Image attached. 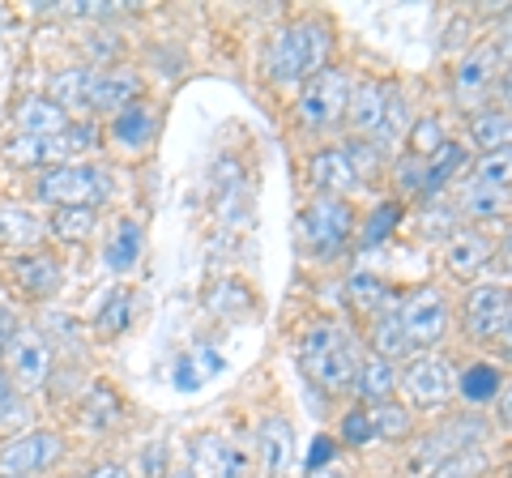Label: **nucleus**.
I'll return each mask as SVG.
<instances>
[{
	"label": "nucleus",
	"instance_id": "1",
	"mask_svg": "<svg viewBox=\"0 0 512 478\" xmlns=\"http://www.w3.org/2000/svg\"><path fill=\"white\" fill-rule=\"evenodd\" d=\"M329 47H333V35H329V26L320 22V18L291 22V26H282V30H278L274 43H269L265 69H269V77H274L278 86L312 82V77L325 69Z\"/></svg>",
	"mask_w": 512,
	"mask_h": 478
},
{
	"label": "nucleus",
	"instance_id": "2",
	"mask_svg": "<svg viewBox=\"0 0 512 478\" xmlns=\"http://www.w3.org/2000/svg\"><path fill=\"white\" fill-rule=\"evenodd\" d=\"M299 363L308 380L325 393H346L355 389V368H359V350L346 338L338 325H316L308 329V338L299 342Z\"/></svg>",
	"mask_w": 512,
	"mask_h": 478
},
{
	"label": "nucleus",
	"instance_id": "3",
	"mask_svg": "<svg viewBox=\"0 0 512 478\" xmlns=\"http://www.w3.org/2000/svg\"><path fill=\"white\" fill-rule=\"evenodd\" d=\"M107 193L111 184L99 163H56L35 171V180H30V197L39 205H52V210H64V205H103Z\"/></svg>",
	"mask_w": 512,
	"mask_h": 478
},
{
	"label": "nucleus",
	"instance_id": "4",
	"mask_svg": "<svg viewBox=\"0 0 512 478\" xmlns=\"http://www.w3.org/2000/svg\"><path fill=\"white\" fill-rule=\"evenodd\" d=\"M5 286L22 304H52V299L64 291V261L52 248L26 252V257H5Z\"/></svg>",
	"mask_w": 512,
	"mask_h": 478
},
{
	"label": "nucleus",
	"instance_id": "5",
	"mask_svg": "<svg viewBox=\"0 0 512 478\" xmlns=\"http://www.w3.org/2000/svg\"><path fill=\"white\" fill-rule=\"evenodd\" d=\"M64 457V436L52 427H30V432L0 444V474L9 478H35L47 474Z\"/></svg>",
	"mask_w": 512,
	"mask_h": 478
},
{
	"label": "nucleus",
	"instance_id": "6",
	"mask_svg": "<svg viewBox=\"0 0 512 478\" xmlns=\"http://www.w3.org/2000/svg\"><path fill=\"white\" fill-rule=\"evenodd\" d=\"M346 103H350V77L346 69H320L312 82H303L299 90V120L308 129H333L346 120Z\"/></svg>",
	"mask_w": 512,
	"mask_h": 478
},
{
	"label": "nucleus",
	"instance_id": "7",
	"mask_svg": "<svg viewBox=\"0 0 512 478\" xmlns=\"http://www.w3.org/2000/svg\"><path fill=\"white\" fill-rule=\"evenodd\" d=\"M303 239L312 244L316 257H333L350 244V231H355V210L346 205V197H316L299 218Z\"/></svg>",
	"mask_w": 512,
	"mask_h": 478
},
{
	"label": "nucleus",
	"instance_id": "8",
	"mask_svg": "<svg viewBox=\"0 0 512 478\" xmlns=\"http://www.w3.org/2000/svg\"><path fill=\"white\" fill-rule=\"evenodd\" d=\"M5 372L13 376V385H18V393H26V397L47 389V380L56 372V346L47 342L39 329L22 325L18 342H13L9 355H5Z\"/></svg>",
	"mask_w": 512,
	"mask_h": 478
},
{
	"label": "nucleus",
	"instance_id": "9",
	"mask_svg": "<svg viewBox=\"0 0 512 478\" xmlns=\"http://www.w3.org/2000/svg\"><path fill=\"white\" fill-rule=\"evenodd\" d=\"M158 133H163V107L150 103V99L128 103L124 111H116V116L107 120L111 146L124 150V154H146L158 141Z\"/></svg>",
	"mask_w": 512,
	"mask_h": 478
},
{
	"label": "nucleus",
	"instance_id": "10",
	"mask_svg": "<svg viewBox=\"0 0 512 478\" xmlns=\"http://www.w3.org/2000/svg\"><path fill=\"white\" fill-rule=\"evenodd\" d=\"M397 385H402V393L410 397V406L440 410L448 397L457 393V376H453V368H448L444 359L423 355V359H414L402 376H397Z\"/></svg>",
	"mask_w": 512,
	"mask_h": 478
},
{
	"label": "nucleus",
	"instance_id": "11",
	"mask_svg": "<svg viewBox=\"0 0 512 478\" xmlns=\"http://www.w3.org/2000/svg\"><path fill=\"white\" fill-rule=\"evenodd\" d=\"M397 316H402L406 325V338L410 346H436L444 338L448 329V304L440 299V291H431V286H419V291H410L402 299V308H397Z\"/></svg>",
	"mask_w": 512,
	"mask_h": 478
},
{
	"label": "nucleus",
	"instance_id": "12",
	"mask_svg": "<svg viewBox=\"0 0 512 478\" xmlns=\"http://www.w3.org/2000/svg\"><path fill=\"white\" fill-rule=\"evenodd\" d=\"M512 325V286H474L466 299V329L478 342L504 338Z\"/></svg>",
	"mask_w": 512,
	"mask_h": 478
},
{
	"label": "nucleus",
	"instance_id": "13",
	"mask_svg": "<svg viewBox=\"0 0 512 478\" xmlns=\"http://www.w3.org/2000/svg\"><path fill=\"white\" fill-rule=\"evenodd\" d=\"M43 239H47V218H39L22 201H0V252H5V257L39 252Z\"/></svg>",
	"mask_w": 512,
	"mask_h": 478
},
{
	"label": "nucleus",
	"instance_id": "14",
	"mask_svg": "<svg viewBox=\"0 0 512 478\" xmlns=\"http://www.w3.org/2000/svg\"><path fill=\"white\" fill-rule=\"evenodd\" d=\"M188 474L192 478H244V453L218 432H201L188 444Z\"/></svg>",
	"mask_w": 512,
	"mask_h": 478
},
{
	"label": "nucleus",
	"instance_id": "15",
	"mask_svg": "<svg viewBox=\"0 0 512 478\" xmlns=\"http://www.w3.org/2000/svg\"><path fill=\"white\" fill-rule=\"evenodd\" d=\"M256 457L265 466V478H286L295 466V427L282 414H265L256 427Z\"/></svg>",
	"mask_w": 512,
	"mask_h": 478
},
{
	"label": "nucleus",
	"instance_id": "16",
	"mask_svg": "<svg viewBox=\"0 0 512 478\" xmlns=\"http://www.w3.org/2000/svg\"><path fill=\"white\" fill-rule=\"evenodd\" d=\"M137 99H141V73L137 69H128V65L99 69V77H94V94H90V116L111 120L116 111H124Z\"/></svg>",
	"mask_w": 512,
	"mask_h": 478
},
{
	"label": "nucleus",
	"instance_id": "17",
	"mask_svg": "<svg viewBox=\"0 0 512 478\" xmlns=\"http://www.w3.org/2000/svg\"><path fill=\"white\" fill-rule=\"evenodd\" d=\"M495 69H500V47H478V52H470L466 60H461L457 73H453L457 103L461 107H478V103H483V94L495 82Z\"/></svg>",
	"mask_w": 512,
	"mask_h": 478
},
{
	"label": "nucleus",
	"instance_id": "18",
	"mask_svg": "<svg viewBox=\"0 0 512 478\" xmlns=\"http://www.w3.org/2000/svg\"><path fill=\"white\" fill-rule=\"evenodd\" d=\"M94 77H99V69H94V65H69V69L52 73V82H47V90H43V94H47L52 103H60L73 120H86V116H90Z\"/></svg>",
	"mask_w": 512,
	"mask_h": 478
},
{
	"label": "nucleus",
	"instance_id": "19",
	"mask_svg": "<svg viewBox=\"0 0 512 478\" xmlns=\"http://www.w3.org/2000/svg\"><path fill=\"white\" fill-rule=\"evenodd\" d=\"M69 120H73L69 111L52 103L47 94H30V99L13 107V133L18 137H60L69 129Z\"/></svg>",
	"mask_w": 512,
	"mask_h": 478
},
{
	"label": "nucleus",
	"instance_id": "20",
	"mask_svg": "<svg viewBox=\"0 0 512 478\" xmlns=\"http://www.w3.org/2000/svg\"><path fill=\"white\" fill-rule=\"evenodd\" d=\"M141 252H146V227H141L137 218H120L116 231H111L107 244H103V265H107V274H111V278L133 274L137 261H141Z\"/></svg>",
	"mask_w": 512,
	"mask_h": 478
},
{
	"label": "nucleus",
	"instance_id": "21",
	"mask_svg": "<svg viewBox=\"0 0 512 478\" xmlns=\"http://www.w3.org/2000/svg\"><path fill=\"white\" fill-rule=\"evenodd\" d=\"M77 419H82L86 432H111V427H120L124 423L120 393L107 380H90L82 389V402H77Z\"/></svg>",
	"mask_w": 512,
	"mask_h": 478
},
{
	"label": "nucleus",
	"instance_id": "22",
	"mask_svg": "<svg viewBox=\"0 0 512 478\" xmlns=\"http://www.w3.org/2000/svg\"><path fill=\"white\" fill-rule=\"evenodd\" d=\"M133 312H137V295H133V286L116 282V286L107 291V299L99 304V312H94V321H90L94 338H99V342H116V338H124L128 325H133Z\"/></svg>",
	"mask_w": 512,
	"mask_h": 478
},
{
	"label": "nucleus",
	"instance_id": "23",
	"mask_svg": "<svg viewBox=\"0 0 512 478\" xmlns=\"http://www.w3.org/2000/svg\"><path fill=\"white\" fill-rule=\"evenodd\" d=\"M308 175H312L316 197H346L350 188L359 184V175H355V167H350L346 150H320V154L312 158Z\"/></svg>",
	"mask_w": 512,
	"mask_h": 478
},
{
	"label": "nucleus",
	"instance_id": "24",
	"mask_svg": "<svg viewBox=\"0 0 512 478\" xmlns=\"http://www.w3.org/2000/svg\"><path fill=\"white\" fill-rule=\"evenodd\" d=\"M0 163L18 167V171H43L60 163V146L56 137H18L13 133L5 146H0Z\"/></svg>",
	"mask_w": 512,
	"mask_h": 478
},
{
	"label": "nucleus",
	"instance_id": "25",
	"mask_svg": "<svg viewBox=\"0 0 512 478\" xmlns=\"http://www.w3.org/2000/svg\"><path fill=\"white\" fill-rule=\"evenodd\" d=\"M470 141L483 154H508L512 150V111L504 107H483L470 120Z\"/></svg>",
	"mask_w": 512,
	"mask_h": 478
},
{
	"label": "nucleus",
	"instance_id": "26",
	"mask_svg": "<svg viewBox=\"0 0 512 478\" xmlns=\"http://www.w3.org/2000/svg\"><path fill=\"white\" fill-rule=\"evenodd\" d=\"M389 103V86L380 82H350V103H346V120L355 133H376V124Z\"/></svg>",
	"mask_w": 512,
	"mask_h": 478
},
{
	"label": "nucleus",
	"instance_id": "27",
	"mask_svg": "<svg viewBox=\"0 0 512 478\" xmlns=\"http://www.w3.org/2000/svg\"><path fill=\"white\" fill-rule=\"evenodd\" d=\"M355 389H359L363 402H372V406L389 402L393 389H397V363L380 359V355L359 359V368H355Z\"/></svg>",
	"mask_w": 512,
	"mask_h": 478
},
{
	"label": "nucleus",
	"instance_id": "28",
	"mask_svg": "<svg viewBox=\"0 0 512 478\" xmlns=\"http://www.w3.org/2000/svg\"><path fill=\"white\" fill-rule=\"evenodd\" d=\"M94 227H99V205H64L47 218V235L60 239V244H86Z\"/></svg>",
	"mask_w": 512,
	"mask_h": 478
},
{
	"label": "nucleus",
	"instance_id": "29",
	"mask_svg": "<svg viewBox=\"0 0 512 478\" xmlns=\"http://www.w3.org/2000/svg\"><path fill=\"white\" fill-rule=\"evenodd\" d=\"M487 257H491V239L483 231H457L448 239V252H444V261L453 274H474Z\"/></svg>",
	"mask_w": 512,
	"mask_h": 478
},
{
	"label": "nucleus",
	"instance_id": "30",
	"mask_svg": "<svg viewBox=\"0 0 512 478\" xmlns=\"http://www.w3.org/2000/svg\"><path fill=\"white\" fill-rule=\"evenodd\" d=\"M372 350L380 359H389V363H397V359H406L410 355V338H406V325H402V316H397V308L393 312H380L376 316V325H372Z\"/></svg>",
	"mask_w": 512,
	"mask_h": 478
},
{
	"label": "nucleus",
	"instance_id": "31",
	"mask_svg": "<svg viewBox=\"0 0 512 478\" xmlns=\"http://www.w3.org/2000/svg\"><path fill=\"white\" fill-rule=\"evenodd\" d=\"M346 304L350 312H363V316H380L384 304H389V286H384L376 274H350L346 278Z\"/></svg>",
	"mask_w": 512,
	"mask_h": 478
},
{
	"label": "nucleus",
	"instance_id": "32",
	"mask_svg": "<svg viewBox=\"0 0 512 478\" xmlns=\"http://www.w3.org/2000/svg\"><path fill=\"white\" fill-rule=\"evenodd\" d=\"M457 389H461V397H466V402H474V406L495 402V397H500V389H504V372L495 368V363H470V368L461 372Z\"/></svg>",
	"mask_w": 512,
	"mask_h": 478
},
{
	"label": "nucleus",
	"instance_id": "33",
	"mask_svg": "<svg viewBox=\"0 0 512 478\" xmlns=\"http://www.w3.org/2000/svg\"><path fill=\"white\" fill-rule=\"evenodd\" d=\"M56 146H60V163H86V154L103 146V129L94 120H69V129L56 137Z\"/></svg>",
	"mask_w": 512,
	"mask_h": 478
},
{
	"label": "nucleus",
	"instance_id": "34",
	"mask_svg": "<svg viewBox=\"0 0 512 478\" xmlns=\"http://www.w3.org/2000/svg\"><path fill=\"white\" fill-rule=\"evenodd\" d=\"M406 133H410V107H406V99L397 90H389V103H384V116H380V124H376V141L372 146L376 150H389V146H397V141H406Z\"/></svg>",
	"mask_w": 512,
	"mask_h": 478
},
{
	"label": "nucleus",
	"instance_id": "35",
	"mask_svg": "<svg viewBox=\"0 0 512 478\" xmlns=\"http://www.w3.org/2000/svg\"><path fill=\"white\" fill-rule=\"evenodd\" d=\"M461 167H466V150L448 141V146L436 158H427V163H423V188H419V193H427V197L440 193V188L453 180V175H461Z\"/></svg>",
	"mask_w": 512,
	"mask_h": 478
},
{
	"label": "nucleus",
	"instance_id": "36",
	"mask_svg": "<svg viewBox=\"0 0 512 478\" xmlns=\"http://www.w3.org/2000/svg\"><path fill=\"white\" fill-rule=\"evenodd\" d=\"M406 146H410V158H419V163H427V158H436V154L448 146L444 124H440L436 116L414 120V124H410V133H406Z\"/></svg>",
	"mask_w": 512,
	"mask_h": 478
},
{
	"label": "nucleus",
	"instance_id": "37",
	"mask_svg": "<svg viewBox=\"0 0 512 478\" xmlns=\"http://www.w3.org/2000/svg\"><path fill=\"white\" fill-rule=\"evenodd\" d=\"M474 188L491 193H512V150L508 154H483L474 167Z\"/></svg>",
	"mask_w": 512,
	"mask_h": 478
},
{
	"label": "nucleus",
	"instance_id": "38",
	"mask_svg": "<svg viewBox=\"0 0 512 478\" xmlns=\"http://www.w3.org/2000/svg\"><path fill=\"white\" fill-rule=\"evenodd\" d=\"M487 470V453L483 449H461L453 457L436 461V466L427 470V478H483Z\"/></svg>",
	"mask_w": 512,
	"mask_h": 478
},
{
	"label": "nucleus",
	"instance_id": "39",
	"mask_svg": "<svg viewBox=\"0 0 512 478\" xmlns=\"http://www.w3.org/2000/svg\"><path fill=\"white\" fill-rule=\"evenodd\" d=\"M372 423H376V440H402L410 432V410L380 402V406H372Z\"/></svg>",
	"mask_w": 512,
	"mask_h": 478
},
{
	"label": "nucleus",
	"instance_id": "40",
	"mask_svg": "<svg viewBox=\"0 0 512 478\" xmlns=\"http://www.w3.org/2000/svg\"><path fill=\"white\" fill-rule=\"evenodd\" d=\"M508 205H512V193H491V188H466V210L474 218H500L508 214Z\"/></svg>",
	"mask_w": 512,
	"mask_h": 478
},
{
	"label": "nucleus",
	"instance_id": "41",
	"mask_svg": "<svg viewBox=\"0 0 512 478\" xmlns=\"http://www.w3.org/2000/svg\"><path fill=\"white\" fill-rule=\"evenodd\" d=\"M342 440L350 449H363V444L376 440V423H372V406H355L342 419Z\"/></svg>",
	"mask_w": 512,
	"mask_h": 478
},
{
	"label": "nucleus",
	"instance_id": "42",
	"mask_svg": "<svg viewBox=\"0 0 512 478\" xmlns=\"http://www.w3.org/2000/svg\"><path fill=\"white\" fill-rule=\"evenodd\" d=\"M397 214H402V205H397V201L380 205V210L372 214V222H367V231H363V244H367V248H372V244H380V239H384V231H389V227H397Z\"/></svg>",
	"mask_w": 512,
	"mask_h": 478
},
{
	"label": "nucleus",
	"instance_id": "43",
	"mask_svg": "<svg viewBox=\"0 0 512 478\" xmlns=\"http://www.w3.org/2000/svg\"><path fill=\"white\" fill-rule=\"evenodd\" d=\"M333 457H338V444H333V436H316L312 440V453H308V474H316L320 466H333Z\"/></svg>",
	"mask_w": 512,
	"mask_h": 478
},
{
	"label": "nucleus",
	"instance_id": "44",
	"mask_svg": "<svg viewBox=\"0 0 512 478\" xmlns=\"http://www.w3.org/2000/svg\"><path fill=\"white\" fill-rule=\"evenodd\" d=\"M18 333H22V321H18V312H13V308H0V363H5L9 346L18 342Z\"/></svg>",
	"mask_w": 512,
	"mask_h": 478
},
{
	"label": "nucleus",
	"instance_id": "45",
	"mask_svg": "<svg viewBox=\"0 0 512 478\" xmlns=\"http://www.w3.org/2000/svg\"><path fill=\"white\" fill-rule=\"evenodd\" d=\"M141 470H146V478H167V444H150L141 457Z\"/></svg>",
	"mask_w": 512,
	"mask_h": 478
},
{
	"label": "nucleus",
	"instance_id": "46",
	"mask_svg": "<svg viewBox=\"0 0 512 478\" xmlns=\"http://www.w3.org/2000/svg\"><path fill=\"white\" fill-rule=\"evenodd\" d=\"M18 397H22V393H18V385H13V376L5 372V363H0V419H5L9 406L18 402Z\"/></svg>",
	"mask_w": 512,
	"mask_h": 478
},
{
	"label": "nucleus",
	"instance_id": "47",
	"mask_svg": "<svg viewBox=\"0 0 512 478\" xmlns=\"http://www.w3.org/2000/svg\"><path fill=\"white\" fill-rule=\"evenodd\" d=\"M82 478H133V474H128V466H120V461H99V466L86 470Z\"/></svg>",
	"mask_w": 512,
	"mask_h": 478
},
{
	"label": "nucleus",
	"instance_id": "48",
	"mask_svg": "<svg viewBox=\"0 0 512 478\" xmlns=\"http://www.w3.org/2000/svg\"><path fill=\"white\" fill-rule=\"evenodd\" d=\"M495 406H500V423L512 427V380H504V389H500V397H495Z\"/></svg>",
	"mask_w": 512,
	"mask_h": 478
},
{
	"label": "nucleus",
	"instance_id": "49",
	"mask_svg": "<svg viewBox=\"0 0 512 478\" xmlns=\"http://www.w3.org/2000/svg\"><path fill=\"white\" fill-rule=\"evenodd\" d=\"M500 265H504L508 274H512V231L504 235V244H500Z\"/></svg>",
	"mask_w": 512,
	"mask_h": 478
},
{
	"label": "nucleus",
	"instance_id": "50",
	"mask_svg": "<svg viewBox=\"0 0 512 478\" xmlns=\"http://www.w3.org/2000/svg\"><path fill=\"white\" fill-rule=\"evenodd\" d=\"M308 478H350V474H346V470H333V466H329V470H316V474H308Z\"/></svg>",
	"mask_w": 512,
	"mask_h": 478
},
{
	"label": "nucleus",
	"instance_id": "51",
	"mask_svg": "<svg viewBox=\"0 0 512 478\" xmlns=\"http://www.w3.org/2000/svg\"><path fill=\"white\" fill-rule=\"evenodd\" d=\"M500 90H504V99H508V107H512V69L504 73V82H500Z\"/></svg>",
	"mask_w": 512,
	"mask_h": 478
},
{
	"label": "nucleus",
	"instance_id": "52",
	"mask_svg": "<svg viewBox=\"0 0 512 478\" xmlns=\"http://www.w3.org/2000/svg\"><path fill=\"white\" fill-rule=\"evenodd\" d=\"M504 355H508V363H512V325H508V333H504Z\"/></svg>",
	"mask_w": 512,
	"mask_h": 478
},
{
	"label": "nucleus",
	"instance_id": "53",
	"mask_svg": "<svg viewBox=\"0 0 512 478\" xmlns=\"http://www.w3.org/2000/svg\"><path fill=\"white\" fill-rule=\"evenodd\" d=\"M167 478H192V474H188V470H180V474H167Z\"/></svg>",
	"mask_w": 512,
	"mask_h": 478
},
{
	"label": "nucleus",
	"instance_id": "54",
	"mask_svg": "<svg viewBox=\"0 0 512 478\" xmlns=\"http://www.w3.org/2000/svg\"><path fill=\"white\" fill-rule=\"evenodd\" d=\"M73 478H82V474H73Z\"/></svg>",
	"mask_w": 512,
	"mask_h": 478
}]
</instances>
